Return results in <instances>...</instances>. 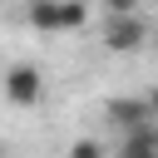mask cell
Instances as JSON below:
<instances>
[{
  "instance_id": "6da1fadb",
  "label": "cell",
  "mask_w": 158,
  "mask_h": 158,
  "mask_svg": "<svg viewBox=\"0 0 158 158\" xmlns=\"http://www.w3.org/2000/svg\"><path fill=\"white\" fill-rule=\"evenodd\" d=\"M25 20L44 35H64V30H79L84 25V0H30Z\"/></svg>"
},
{
  "instance_id": "7a4b0ae2",
  "label": "cell",
  "mask_w": 158,
  "mask_h": 158,
  "mask_svg": "<svg viewBox=\"0 0 158 158\" xmlns=\"http://www.w3.org/2000/svg\"><path fill=\"white\" fill-rule=\"evenodd\" d=\"M143 40H148V30H143L138 15H109V25H104V49H114V54H133Z\"/></svg>"
},
{
  "instance_id": "3957f363",
  "label": "cell",
  "mask_w": 158,
  "mask_h": 158,
  "mask_svg": "<svg viewBox=\"0 0 158 158\" xmlns=\"http://www.w3.org/2000/svg\"><path fill=\"white\" fill-rule=\"evenodd\" d=\"M5 99L20 104V109L40 104V99H44V79H40V69H35V64H15V69L5 74Z\"/></svg>"
},
{
  "instance_id": "277c9868",
  "label": "cell",
  "mask_w": 158,
  "mask_h": 158,
  "mask_svg": "<svg viewBox=\"0 0 158 158\" xmlns=\"http://www.w3.org/2000/svg\"><path fill=\"white\" fill-rule=\"evenodd\" d=\"M109 118H114L123 133H143V128H153V109H148V99H114V104H109Z\"/></svg>"
},
{
  "instance_id": "5b68a950",
  "label": "cell",
  "mask_w": 158,
  "mask_h": 158,
  "mask_svg": "<svg viewBox=\"0 0 158 158\" xmlns=\"http://www.w3.org/2000/svg\"><path fill=\"white\" fill-rule=\"evenodd\" d=\"M118 158H158V128L128 133V138L118 143Z\"/></svg>"
},
{
  "instance_id": "8992f818",
  "label": "cell",
  "mask_w": 158,
  "mask_h": 158,
  "mask_svg": "<svg viewBox=\"0 0 158 158\" xmlns=\"http://www.w3.org/2000/svg\"><path fill=\"white\" fill-rule=\"evenodd\" d=\"M69 158H104V148H99L94 138H79V143L69 148Z\"/></svg>"
},
{
  "instance_id": "52a82bcc",
  "label": "cell",
  "mask_w": 158,
  "mask_h": 158,
  "mask_svg": "<svg viewBox=\"0 0 158 158\" xmlns=\"http://www.w3.org/2000/svg\"><path fill=\"white\" fill-rule=\"evenodd\" d=\"M109 15H138V0H104Z\"/></svg>"
},
{
  "instance_id": "ba28073f",
  "label": "cell",
  "mask_w": 158,
  "mask_h": 158,
  "mask_svg": "<svg viewBox=\"0 0 158 158\" xmlns=\"http://www.w3.org/2000/svg\"><path fill=\"white\" fill-rule=\"evenodd\" d=\"M148 109H153V118H158V89H153V94H148Z\"/></svg>"
}]
</instances>
